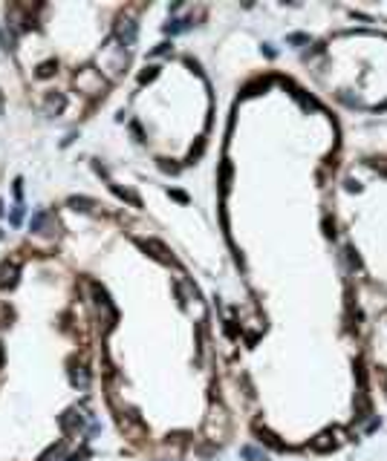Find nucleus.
<instances>
[{"instance_id": "7", "label": "nucleus", "mask_w": 387, "mask_h": 461, "mask_svg": "<svg viewBox=\"0 0 387 461\" xmlns=\"http://www.w3.org/2000/svg\"><path fill=\"white\" fill-rule=\"evenodd\" d=\"M0 363H3V346H0Z\"/></svg>"}, {"instance_id": "3", "label": "nucleus", "mask_w": 387, "mask_h": 461, "mask_svg": "<svg viewBox=\"0 0 387 461\" xmlns=\"http://www.w3.org/2000/svg\"><path fill=\"white\" fill-rule=\"evenodd\" d=\"M64 104H67V101H64V95H50V101H46V110H50V112H61Z\"/></svg>"}, {"instance_id": "8", "label": "nucleus", "mask_w": 387, "mask_h": 461, "mask_svg": "<svg viewBox=\"0 0 387 461\" xmlns=\"http://www.w3.org/2000/svg\"><path fill=\"white\" fill-rule=\"evenodd\" d=\"M384 386H387V383H384Z\"/></svg>"}, {"instance_id": "6", "label": "nucleus", "mask_w": 387, "mask_h": 461, "mask_svg": "<svg viewBox=\"0 0 387 461\" xmlns=\"http://www.w3.org/2000/svg\"><path fill=\"white\" fill-rule=\"evenodd\" d=\"M52 67H55V64H43V67H41V75H43V78H46V75H52Z\"/></svg>"}, {"instance_id": "2", "label": "nucleus", "mask_w": 387, "mask_h": 461, "mask_svg": "<svg viewBox=\"0 0 387 461\" xmlns=\"http://www.w3.org/2000/svg\"><path fill=\"white\" fill-rule=\"evenodd\" d=\"M335 447V441H332V432H321V435H315L312 438V450L315 452H326Z\"/></svg>"}, {"instance_id": "4", "label": "nucleus", "mask_w": 387, "mask_h": 461, "mask_svg": "<svg viewBox=\"0 0 387 461\" xmlns=\"http://www.w3.org/2000/svg\"><path fill=\"white\" fill-rule=\"evenodd\" d=\"M70 205H75V208H81V211H90V199H70Z\"/></svg>"}, {"instance_id": "1", "label": "nucleus", "mask_w": 387, "mask_h": 461, "mask_svg": "<svg viewBox=\"0 0 387 461\" xmlns=\"http://www.w3.org/2000/svg\"><path fill=\"white\" fill-rule=\"evenodd\" d=\"M116 35L122 40V46H133V43H136V23H133V20H119Z\"/></svg>"}, {"instance_id": "5", "label": "nucleus", "mask_w": 387, "mask_h": 461, "mask_svg": "<svg viewBox=\"0 0 387 461\" xmlns=\"http://www.w3.org/2000/svg\"><path fill=\"white\" fill-rule=\"evenodd\" d=\"M151 78H156V67H148V72H142V78H139V81L144 84V81H151Z\"/></svg>"}]
</instances>
